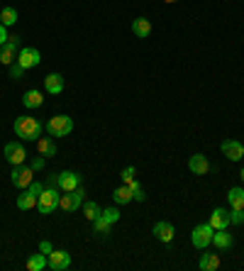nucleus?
<instances>
[{"mask_svg":"<svg viewBox=\"0 0 244 271\" xmlns=\"http://www.w3.org/2000/svg\"><path fill=\"white\" fill-rule=\"evenodd\" d=\"M15 135L22 137L25 142H37L39 137L44 135V127H42L39 120L22 115V117H17V120H15Z\"/></svg>","mask_w":244,"mask_h":271,"instance_id":"nucleus-1","label":"nucleus"},{"mask_svg":"<svg viewBox=\"0 0 244 271\" xmlns=\"http://www.w3.org/2000/svg\"><path fill=\"white\" fill-rule=\"evenodd\" d=\"M59 198H61L59 188H52V186H46L44 191H42V195H39V201H37V210H39L42 215L54 213L56 208H59Z\"/></svg>","mask_w":244,"mask_h":271,"instance_id":"nucleus-2","label":"nucleus"},{"mask_svg":"<svg viewBox=\"0 0 244 271\" xmlns=\"http://www.w3.org/2000/svg\"><path fill=\"white\" fill-rule=\"evenodd\" d=\"M71 130H74V120L68 115H54L46 122V132L52 137H66L71 135Z\"/></svg>","mask_w":244,"mask_h":271,"instance_id":"nucleus-3","label":"nucleus"},{"mask_svg":"<svg viewBox=\"0 0 244 271\" xmlns=\"http://www.w3.org/2000/svg\"><path fill=\"white\" fill-rule=\"evenodd\" d=\"M212 235H215L212 225H210V223H203V225L193 227V232H190V242H193V247H196V249H205L208 244H212Z\"/></svg>","mask_w":244,"mask_h":271,"instance_id":"nucleus-4","label":"nucleus"},{"mask_svg":"<svg viewBox=\"0 0 244 271\" xmlns=\"http://www.w3.org/2000/svg\"><path fill=\"white\" fill-rule=\"evenodd\" d=\"M17 52H20V37H8V42L0 46V64L3 66H10L17 61Z\"/></svg>","mask_w":244,"mask_h":271,"instance_id":"nucleus-5","label":"nucleus"},{"mask_svg":"<svg viewBox=\"0 0 244 271\" xmlns=\"http://www.w3.org/2000/svg\"><path fill=\"white\" fill-rule=\"evenodd\" d=\"M39 61H42V54H39V49H34V46H25V49L17 52V64H20L25 71L39 66Z\"/></svg>","mask_w":244,"mask_h":271,"instance_id":"nucleus-6","label":"nucleus"},{"mask_svg":"<svg viewBox=\"0 0 244 271\" xmlns=\"http://www.w3.org/2000/svg\"><path fill=\"white\" fill-rule=\"evenodd\" d=\"M83 195H86V193L81 191V186H78L76 191H68V193H64V195L59 198V208H61V210H68V213H74V210L81 208Z\"/></svg>","mask_w":244,"mask_h":271,"instance_id":"nucleus-7","label":"nucleus"},{"mask_svg":"<svg viewBox=\"0 0 244 271\" xmlns=\"http://www.w3.org/2000/svg\"><path fill=\"white\" fill-rule=\"evenodd\" d=\"M5 159L10 161L12 166H22L25 159H27V152H25V147L20 142H8L5 144Z\"/></svg>","mask_w":244,"mask_h":271,"instance_id":"nucleus-8","label":"nucleus"},{"mask_svg":"<svg viewBox=\"0 0 244 271\" xmlns=\"http://www.w3.org/2000/svg\"><path fill=\"white\" fill-rule=\"evenodd\" d=\"M56 181H59V188L64 193L76 191L81 186V174H76V171H61V174H56Z\"/></svg>","mask_w":244,"mask_h":271,"instance_id":"nucleus-9","label":"nucleus"},{"mask_svg":"<svg viewBox=\"0 0 244 271\" xmlns=\"http://www.w3.org/2000/svg\"><path fill=\"white\" fill-rule=\"evenodd\" d=\"M32 176H34V169L32 166H15L12 169V174H10V179H12V183L17 186V188H27L30 183H32Z\"/></svg>","mask_w":244,"mask_h":271,"instance_id":"nucleus-10","label":"nucleus"},{"mask_svg":"<svg viewBox=\"0 0 244 271\" xmlns=\"http://www.w3.org/2000/svg\"><path fill=\"white\" fill-rule=\"evenodd\" d=\"M46 261H49V269L54 271H64L71 266V254L68 252H64V249H54L49 257H46Z\"/></svg>","mask_w":244,"mask_h":271,"instance_id":"nucleus-11","label":"nucleus"},{"mask_svg":"<svg viewBox=\"0 0 244 271\" xmlns=\"http://www.w3.org/2000/svg\"><path fill=\"white\" fill-rule=\"evenodd\" d=\"M222 154L230 159V161H239V159L244 157V147L237 139H225V142H222Z\"/></svg>","mask_w":244,"mask_h":271,"instance_id":"nucleus-12","label":"nucleus"},{"mask_svg":"<svg viewBox=\"0 0 244 271\" xmlns=\"http://www.w3.org/2000/svg\"><path fill=\"white\" fill-rule=\"evenodd\" d=\"M188 169L196 174V176H205L208 171H210V161L205 154H193L188 161Z\"/></svg>","mask_w":244,"mask_h":271,"instance_id":"nucleus-13","label":"nucleus"},{"mask_svg":"<svg viewBox=\"0 0 244 271\" xmlns=\"http://www.w3.org/2000/svg\"><path fill=\"white\" fill-rule=\"evenodd\" d=\"M208 223L212 225V230H227V225H230V213H227L225 208H215Z\"/></svg>","mask_w":244,"mask_h":271,"instance_id":"nucleus-14","label":"nucleus"},{"mask_svg":"<svg viewBox=\"0 0 244 271\" xmlns=\"http://www.w3.org/2000/svg\"><path fill=\"white\" fill-rule=\"evenodd\" d=\"M154 237L159 239V242L168 244V242L174 239V225H171V223H166V220L156 223V225H154Z\"/></svg>","mask_w":244,"mask_h":271,"instance_id":"nucleus-15","label":"nucleus"},{"mask_svg":"<svg viewBox=\"0 0 244 271\" xmlns=\"http://www.w3.org/2000/svg\"><path fill=\"white\" fill-rule=\"evenodd\" d=\"M22 103H25V108H30V110H37V108H42L44 105V95H42V90H27L22 95Z\"/></svg>","mask_w":244,"mask_h":271,"instance_id":"nucleus-16","label":"nucleus"},{"mask_svg":"<svg viewBox=\"0 0 244 271\" xmlns=\"http://www.w3.org/2000/svg\"><path fill=\"white\" fill-rule=\"evenodd\" d=\"M198 266H200V271H215V269H220V254H215V252H205V254H200Z\"/></svg>","mask_w":244,"mask_h":271,"instance_id":"nucleus-17","label":"nucleus"},{"mask_svg":"<svg viewBox=\"0 0 244 271\" xmlns=\"http://www.w3.org/2000/svg\"><path fill=\"white\" fill-rule=\"evenodd\" d=\"M44 88H46V93L59 95V93L64 90V76H61V73H49L44 79Z\"/></svg>","mask_w":244,"mask_h":271,"instance_id":"nucleus-18","label":"nucleus"},{"mask_svg":"<svg viewBox=\"0 0 244 271\" xmlns=\"http://www.w3.org/2000/svg\"><path fill=\"white\" fill-rule=\"evenodd\" d=\"M132 32H134V37L147 39V37L152 34V22H149L147 17H137V20H132Z\"/></svg>","mask_w":244,"mask_h":271,"instance_id":"nucleus-19","label":"nucleus"},{"mask_svg":"<svg viewBox=\"0 0 244 271\" xmlns=\"http://www.w3.org/2000/svg\"><path fill=\"white\" fill-rule=\"evenodd\" d=\"M112 201H115V205H127V203H132L134 198H132V188L125 183V186H120V188H115L112 191Z\"/></svg>","mask_w":244,"mask_h":271,"instance_id":"nucleus-20","label":"nucleus"},{"mask_svg":"<svg viewBox=\"0 0 244 271\" xmlns=\"http://www.w3.org/2000/svg\"><path fill=\"white\" fill-rule=\"evenodd\" d=\"M212 244L217 249H230L234 244L232 235L227 232V230H215V235H212Z\"/></svg>","mask_w":244,"mask_h":271,"instance_id":"nucleus-21","label":"nucleus"},{"mask_svg":"<svg viewBox=\"0 0 244 271\" xmlns=\"http://www.w3.org/2000/svg\"><path fill=\"white\" fill-rule=\"evenodd\" d=\"M227 201H230V205H232V210H244V188H239V186L230 188Z\"/></svg>","mask_w":244,"mask_h":271,"instance_id":"nucleus-22","label":"nucleus"},{"mask_svg":"<svg viewBox=\"0 0 244 271\" xmlns=\"http://www.w3.org/2000/svg\"><path fill=\"white\" fill-rule=\"evenodd\" d=\"M37 149H39L42 157H54L56 154V144L52 137H39V139H37Z\"/></svg>","mask_w":244,"mask_h":271,"instance_id":"nucleus-23","label":"nucleus"},{"mask_svg":"<svg viewBox=\"0 0 244 271\" xmlns=\"http://www.w3.org/2000/svg\"><path fill=\"white\" fill-rule=\"evenodd\" d=\"M44 266H49V261H46V254H32L30 259H27V271H42Z\"/></svg>","mask_w":244,"mask_h":271,"instance_id":"nucleus-24","label":"nucleus"},{"mask_svg":"<svg viewBox=\"0 0 244 271\" xmlns=\"http://www.w3.org/2000/svg\"><path fill=\"white\" fill-rule=\"evenodd\" d=\"M93 232H95L98 237H108V235H110V223L100 215L98 220H93Z\"/></svg>","mask_w":244,"mask_h":271,"instance_id":"nucleus-25","label":"nucleus"},{"mask_svg":"<svg viewBox=\"0 0 244 271\" xmlns=\"http://www.w3.org/2000/svg\"><path fill=\"white\" fill-rule=\"evenodd\" d=\"M15 22H17V10H15V8H3V12H0V24L12 27Z\"/></svg>","mask_w":244,"mask_h":271,"instance_id":"nucleus-26","label":"nucleus"},{"mask_svg":"<svg viewBox=\"0 0 244 271\" xmlns=\"http://www.w3.org/2000/svg\"><path fill=\"white\" fill-rule=\"evenodd\" d=\"M83 215H86V220H98L100 215H103V210H100V205L98 203H93V201H88V203L83 205Z\"/></svg>","mask_w":244,"mask_h":271,"instance_id":"nucleus-27","label":"nucleus"},{"mask_svg":"<svg viewBox=\"0 0 244 271\" xmlns=\"http://www.w3.org/2000/svg\"><path fill=\"white\" fill-rule=\"evenodd\" d=\"M17 208H20V210H32V208H37V198L25 191L22 195L17 198Z\"/></svg>","mask_w":244,"mask_h":271,"instance_id":"nucleus-28","label":"nucleus"},{"mask_svg":"<svg viewBox=\"0 0 244 271\" xmlns=\"http://www.w3.org/2000/svg\"><path fill=\"white\" fill-rule=\"evenodd\" d=\"M127 186L132 188V198H134V201H139V203H142V201H144V198H147V195H144V188H142V186H139L137 181H130Z\"/></svg>","mask_w":244,"mask_h":271,"instance_id":"nucleus-29","label":"nucleus"},{"mask_svg":"<svg viewBox=\"0 0 244 271\" xmlns=\"http://www.w3.org/2000/svg\"><path fill=\"white\" fill-rule=\"evenodd\" d=\"M103 217H105L110 225H115V223L120 220V210H117V208H105V210H103Z\"/></svg>","mask_w":244,"mask_h":271,"instance_id":"nucleus-30","label":"nucleus"},{"mask_svg":"<svg viewBox=\"0 0 244 271\" xmlns=\"http://www.w3.org/2000/svg\"><path fill=\"white\" fill-rule=\"evenodd\" d=\"M42 191H44V186H42V183H37V181H32V183L27 186V193H30V195H34L37 201H39V195H42Z\"/></svg>","mask_w":244,"mask_h":271,"instance_id":"nucleus-31","label":"nucleus"},{"mask_svg":"<svg viewBox=\"0 0 244 271\" xmlns=\"http://www.w3.org/2000/svg\"><path fill=\"white\" fill-rule=\"evenodd\" d=\"M230 225H244V210H232L230 213Z\"/></svg>","mask_w":244,"mask_h":271,"instance_id":"nucleus-32","label":"nucleus"},{"mask_svg":"<svg viewBox=\"0 0 244 271\" xmlns=\"http://www.w3.org/2000/svg\"><path fill=\"white\" fill-rule=\"evenodd\" d=\"M22 73H25V68L20 66L17 61H15V64H10V76H12L15 81H17V79H22Z\"/></svg>","mask_w":244,"mask_h":271,"instance_id":"nucleus-33","label":"nucleus"},{"mask_svg":"<svg viewBox=\"0 0 244 271\" xmlns=\"http://www.w3.org/2000/svg\"><path fill=\"white\" fill-rule=\"evenodd\" d=\"M39 252H42V254H46V257H49V254H52V252H54V247H52V242H49V239H42V242H39Z\"/></svg>","mask_w":244,"mask_h":271,"instance_id":"nucleus-34","label":"nucleus"},{"mask_svg":"<svg viewBox=\"0 0 244 271\" xmlns=\"http://www.w3.org/2000/svg\"><path fill=\"white\" fill-rule=\"evenodd\" d=\"M122 181H125V183L134 181V166H127V169L122 171Z\"/></svg>","mask_w":244,"mask_h":271,"instance_id":"nucleus-35","label":"nucleus"},{"mask_svg":"<svg viewBox=\"0 0 244 271\" xmlns=\"http://www.w3.org/2000/svg\"><path fill=\"white\" fill-rule=\"evenodd\" d=\"M44 159H46V157H37V159H32V164H30V166H32L34 171L44 169Z\"/></svg>","mask_w":244,"mask_h":271,"instance_id":"nucleus-36","label":"nucleus"},{"mask_svg":"<svg viewBox=\"0 0 244 271\" xmlns=\"http://www.w3.org/2000/svg\"><path fill=\"white\" fill-rule=\"evenodd\" d=\"M8 42V32H5V24H0V46Z\"/></svg>","mask_w":244,"mask_h":271,"instance_id":"nucleus-37","label":"nucleus"},{"mask_svg":"<svg viewBox=\"0 0 244 271\" xmlns=\"http://www.w3.org/2000/svg\"><path fill=\"white\" fill-rule=\"evenodd\" d=\"M164 3H176V0H164Z\"/></svg>","mask_w":244,"mask_h":271,"instance_id":"nucleus-38","label":"nucleus"},{"mask_svg":"<svg viewBox=\"0 0 244 271\" xmlns=\"http://www.w3.org/2000/svg\"><path fill=\"white\" fill-rule=\"evenodd\" d=\"M242 181H244V169H242Z\"/></svg>","mask_w":244,"mask_h":271,"instance_id":"nucleus-39","label":"nucleus"}]
</instances>
